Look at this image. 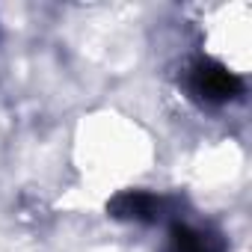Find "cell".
Instances as JSON below:
<instances>
[{
  "label": "cell",
  "mask_w": 252,
  "mask_h": 252,
  "mask_svg": "<svg viewBox=\"0 0 252 252\" xmlns=\"http://www.w3.org/2000/svg\"><path fill=\"white\" fill-rule=\"evenodd\" d=\"M190 86L196 89V95H202L208 101H231V98H237L243 92L240 77L234 71H228L225 65L211 63V60H199L193 65Z\"/></svg>",
  "instance_id": "6da1fadb"
},
{
  "label": "cell",
  "mask_w": 252,
  "mask_h": 252,
  "mask_svg": "<svg viewBox=\"0 0 252 252\" xmlns=\"http://www.w3.org/2000/svg\"><path fill=\"white\" fill-rule=\"evenodd\" d=\"M172 243H175V252H225L222 237L202 234L187 225H172Z\"/></svg>",
  "instance_id": "3957f363"
},
{
  "label": "cell",
  "mask_w": 252,
  "mask_h": 252,
  "mask_svg": "<svg viewBox=\"0 0 252 252\" xmlns=\"http://www.w3.org/2000/svg\"><path fill=\"white\" fill-rule=\"evenodd\" d=\"M110 217L116 220H137V222H152L158 220L160 214V202L152 196V193H143V190H125L119 193L116 199H110L107 205Z\"/></svg>",
  "instance_id": "7a4b0ae2"
}]
</instances>
